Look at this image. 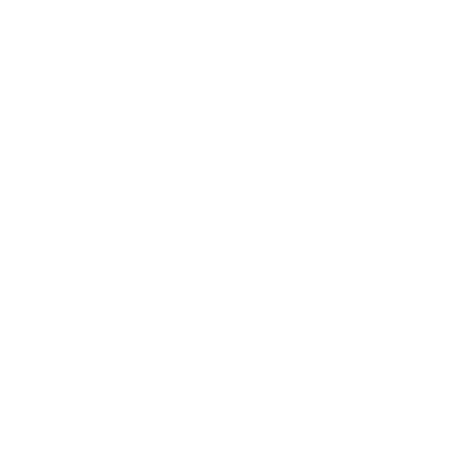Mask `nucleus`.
Returning a JSON list of instances; mask_svg holds the SVG:
<instances>
[]
</instances>
